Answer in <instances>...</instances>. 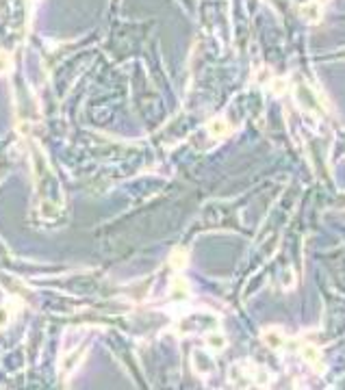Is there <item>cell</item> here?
Masks as SVG:
<instances>
[{"instance_id":"obj_1","label":"cell","mask_w":345,"mask_h":390,"mask_svg":"<svg viewBox=\"0 0 345 390\" xmlns=\"http://www.w3.org/2000/svg\"><path fill=\"white\" fill-rule=\"evenodd\" d=\"M208 133H211L213 137H222V135L228 133V124L224 119H215V121L208 124Z\"/></svg>"},{"instance_id":"obj_2","label":"cell","mask_w":345,"mask_h":390,"mask_svg":"<svg viewBox=\"0 0 345 390\" xmlns=\"http://www.w3.org/2000/svg\"><path fill=\"white\" fill-rule=\"evenodd\" d=\"M11 65V59L7 52H0V72H7V68Z\"/></svg>"}]
</instances>
